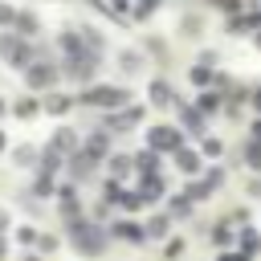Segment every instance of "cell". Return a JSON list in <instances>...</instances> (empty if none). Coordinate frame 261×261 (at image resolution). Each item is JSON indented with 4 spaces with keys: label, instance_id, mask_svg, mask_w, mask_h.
Here are the masks:
<instances>
[{
    "label": "cell",
    "instance_id": "cell-1",
    "mask_svg": "<svg viewBox=\"0 0 261 261\" xmlns=\"http://www.w3.org/2000/svg\"><path fill=\"white\" fill-rule=\"evenodd\" d=\"M65 241L73 245V253H77V257H90V261H98V257L106 253L110 224H102V220H90V216H82V220H69V224H65Z\"/></svg>",
    "mask_w": 261,
    "mask_h": 261
},
{
    "label": "cell",
    "instance_id": "cell-2",
    "mask_svg": "<svg viewBox=\"0 0 261 261\" xmlns=\"http://www.w3.org/2000/svg\"><path fill=\"white\" fill-rule=\"evenodd\" d=\"M77 106H90V110H118V106H130V90L126 86H82L77 90Z\"/></svg>",
    "mask_w": 261,
    "mask_h": 261
},
{
    "label": "cell",
    "instance_id": "cell-3",
    "mask_svg": "<svg viewBox=\"0 0 261 261\" xmlns=\"http://www.w3.org/2000/svg\"><path fill=\"white\" fill-rule=\"evenodd\" d=\"M0 61L24 73V69L37 61V45H33V41H24L20 33H12V29H0Z\"/></svg>",
    "mask_w": 261,
    "mask_h": 261
},
{
    "label": "cell",
    "instance_id": "cell-4",
    "mask_svg": "<svg viewBox=\"0 0 261 261\" xmlns=\"http://www.w3.org/2000/svg\"><path fill=\"white\" fill-rule=\"evenodd\" d=\"M57 82H61V57H37L24 69V86L33 94H49V90H57Z\"/></svg>",
    "mask_w": 261,
    "mask_h": 261
},
{
    "label": "cell",
    "instance_id": "cell-5",
    "mask_svg": "<svg viewBox=\"0 0 261 261\" xmlns=\"http://www.w3.org/2000/svg\"><path fill=\"white\" fill-rule=\"evenodd\" d=\"M98 69H102V53H94V49H82L77 57H65L61 61V77L65 82H77V86H90L98 77Z\"/></svg>",
    "mask_w": 261,
    "mask_h": 261
},
{
    "label": "cell",
    "instance_id": "cell-6",
    "mask_svg": "<svg viewBox=\"0 0 261 261\" xmlns=\"http://www.w3.org/2000/svg\"><path fill=\"white\" fill-rule=\"evenodd\" d=\"M147 147L159 151V155L179 151V147H184V130H179V126H167V122H155V126H147Z\"/></svg>",
    "mask_w": 261,
    "mask_h": 261
},
{
    "label": "cell",
    "instance_id": "cell-7",
    "mask_svg": "<svg viewBox=\"0 0 261 261\" xmlns=\"http://www.w3.org/2000/svg\"><path fill=\"white\" fill-rule=\"evenodd\" d=\"M139 122H143V106H118V110H110V114L102 118V126H106L110 135H130Z\"/></svg>",
    "mask_w": 261,
    "mask_h": 261
},
{
    "label": "cell",
    "instance_id": "cell-8",
    "mask_svg": "<svg viewBox=\"0 0 261 261\" xmlns=\"http://www.w3.org/2000/svg\"><path fill=\"white\" fill-rule=\"evenodd\" d=\"M98 163H102V159H94L86 147L73 151V155H65V171H69V179H77V184H86V179L98 171Z\"/></svg>",
    "mask_w": 261,
    "mask_h": 261
},
{
    "label": "cell",
    "instance_id": "cell-9",
    "mask_svg": "<svg viewBox=\"0 0 261 261\" xmlns=\"http://www.w3.org/2000/svg\"><path fill=\"white\" fill-rule=\"evenodd\" d=\"M175 114H179V130H184V135L204 139V122H208V114H200V110H196V102H179V106H175Z\"/></svg>",
    "mask_w": 261,
    "mask_h": 261
},
{
    "label": "cell",
    "instance_id": "cell-10",
    "mask_svg": "<svg viewBox=\"0 0 261 261\" xmlns=\"http://www.w3.org/2000/svg\"><path fill=\"white\" fill-rule=\"evenodd\" d=\"M82 147H86L94 159H102V163H106V159H110V147H114V135H110L106 126H94L90 135H82Z\"/></svg>",
    "mask_w": 261,
    "mask_h": 261
},
{
    "label": "cell",
    "instance_id": "cell-11",
    "mask_svg": "<svg viewBox=\"0 0 261 261\" xmlns=\"http://www.w3.org/2000/svg\"><path fill=\"white\" fill-rule=\"evenodd\" d=\"M110 237H118V241H126V245H147V228H143L139 220H130V216L114 220V224H110Z\"/></svg>",
    "mask_w": 261,
    "mask_h": 261
},
{
    "label": "cell",
    "instance_id": "cell-12",
    "mask_svg": "<svg viewBox=\"0 0 261 261\" xmlns=\"http://www.w3.org/2000/svg\"><path fill=\"white\" fill-rule=\"evenodd\" d=\"M12 33H20L24 41H37L45 29H41V16L33 8H16V20H12Z\"/></svg>",
    "mask_w": 261,
    "mask_h": 261
},
{
    "label": "cell",
    "instance_id": "cell-13",
    "mask_svg": "<svg viewBox=\"0 0 261 261\" xmlns=\"http://www.w3.org/2000/svg\"><path fill=\"white\" fill-rule=\"evenodd\" d=\"M41 102H45V110H49L53 118H65V114L77 106V94H69V90H49Z\"/></svg>",
    "mask_w": 261,
    "mask_h": 261
},
{
    "label": "cell",
    "instance_id": "cell-14",
    "mask_svg": "<svg viewBox=\"0 0 261 261\" xmlns=\"http://www.w3.org/2000/svg\"><path fill=\"white\" fill-rule=\"evenodd\" d=\"M171 159H175L179 175H188V179H192V175H200V167H204V155H200V151H192L188 143H184L179 151H171Z\"/></svg>",
    "mask_w": 261,
    "mask_h": 261
},
{
    "label": "cell",
    "instance_id": "cell-15",
    "mask_svg": "<svg viewBox=\"0 0 261 261\" xmlns=\"http://www.w3.org/2000/svg\"><path fill=\"white\" fill-rule=\"evenodd\" d=\"M49 147L61 151V155H73V151H82V135H77L73 126H57L53 139H49Z\"/></svg>",
    "mask_w": 261,
    "mask_h": 261
},
{
    "label": "cell",
    "instance_id": "cell-16",
    "mask_svg": "<svg viewBox=\"0 0 261 261\" xmlns=\"http://www.w3.org/2000/svg\"><path fill=\"white\" fill-rule=\"evenodd\" d=\"M147 204H159L163 196H167V184H163V175H139V188H135Z\"/></svg>",
    "mask_w": 261,
    "mask_h": 261
},
{
    "label": "cell",
    "instance_id": "cell-17",
    "mask_svg": "<svg viewBox=\"0 0 261 261\" xmlns=\"http://www.w3.org/2000/svg\"><path fill=\"white\" fill-rule=\"evenodd\" d=\"M130 163H135V171H139V175H159L163 155H159V151H151V147H143V151H135V155H130Z\"/></svg>",
    "mask_w": 261,
    "mask_h": 261
},
{
    "label": "cell",
    "instance_id": "cell-18",
    "mask_svg": "<svg viewBox=\"0 0 261 261\" xmlns=\"http://www.w3.org/2000/svg\"><path fill=\"white\" fill-rule=\"evenodd\" d=\"M147 102H151V106H171L175 94H171V86H167L163 77H151V82H147Z\"/></svg>",
    "mask_w": 261,
    "mask_h": 261
},
{
    "label": "cell",
    "instance_id": "cell-19",
    "mask_svg": "<svg viewBox=\"0 0 261 261\" xmlns=\"http://www.w3.org/2000/svg\"><path fill=\"white\" fill-rule=\"evenodd\" d=\"M8 110H12L16 118H37V114L45 110V102H41V98H33V94H20L16 102H8Z\"/></svg>",
    "mask_w": 261,
    "mask_h": 261
},
{
    "label": "cell",
    "instance_id": "cell-20",
    "mask_svg": "<svg viewBox=\"0 0 261 261\" xmlns=\"http://www.w3.org/2000/svg\"><path fill=\"white\" fill-rule=\"evenodd\" d=\"M65 167V155L61 151H53V147H45L41 151V159H37V175H53L57 179V171Z\"/></svg>",
    "mask_w": 261,
    "mask_h": 261
},
{
    "label": "cell",
    "instance_id": "cell-21",
    "mask_svg": "<svg viewBox=\"0 0 261 261\" xmlns=\"http://www.w3.org/2000/svg\"><path fill=\"white\" fill-rule=\"evenodd\" d=\"M212 245L224 253V249H237V228H232V220H220V224H212Z\"/></svg>",
    "mask_w": 261,
    "mask_h": 261
},
{
    "label": "cell",
    "instance_id": "cell-22",
    "mask_svg": "<svg viewBox=\"0 0 261 261\" xmlns=\"http://www.w3.org/2000/svg\"><path fill=\"white\" fill-rule=\"evenodd\" d=\"M175 33H179L184 41H200V37H204V20H200L196 12H184L179 24H175Z\"/></svg>",
    "mask_w": 261,
    "mask_h": 261
},
{
    "label": "cell",
    "instance_id": "cell-23",
    "mask_svg": "<svg viewBox=\"0 0 261 261\" xmlns=\"http://www.w3.org/2000/svg\"><path fill=\"white\" fill-rule=\"evenodd\" d=\"M220 106H224V94H220V90L208 86V90L196 94V110H200V114H220Z\"/></svg>",
    "mask_w": 261,
    "mask_h": 261
},
{
    "label": "cell",
    "instance_id": "cell-24",
    "mask_svg": "<svg viewBox=\"0 0 261 261\" xmlns=\"http://www.w3.org/2000/svg\"><path fill=\"white\" fill-rule=\"evenodd\" d=\"M143 65H147V57H143L139 49H122V53H118V69H122L126 77H135Z\"/></svg>",
    "mask_w": 261,
    "mask_h": 261
},
{
    "label": "cell",
    "instance_id": "cell-25",
    "mask_svg": "<svg viewBox=\"0 0 261 261\" xmlns=\"http://www.w3.org/2000/svg\"><path fill=\"white\" fill-rule=\"evenodd\" d=\"M212 192H216V188H212L204 175H200V179L192 175V179H188V188H184V196H188L192 204H200V200H212Z\"/></svg>",
    "mask_w": 261,
    "mask_h": 261
},
{
    "label": "cell",
    "instance_id": "cell-26",
    "mask_svg": "<svg viewBox=\"0 0 261 261\" xmlns=\"http://www.w3.org/2000/svg\"><path fill=\"white\" fill-rule=\"evenodd\" d=\"M143 228H147V241H163V237L171 232V216H167V212H155Z\"/></svg>",
    "mask_w": 261,
    "mask_h": 261
},
{
    "label": "cell",
    "instance_id": "cell-27",
    "mask_svg": "<svg viewBox=\"0 0 261 261\" xmlns=\"http://www.w3.org/2000/svg\"><path fill=\"white\" fill-rule=\"evenodd\" d=\"M237 249H241V253H249V257H253V253L261 249V237H257V228H253V224L237 228Z\"/></svg>",
    "mask_w": 261,
    "mask_h": 261
},
{
    "label": "cell",
    "instance_id": "cell-28",
    "mask_svg": "<svg viewBox=\"0 0 261 261\" xmlns=\"http://www.w3.org/2000/svg\"><path fill=\"white\" fill-rule=\"evenodd\" d=\"M241 159H245L249 171L261 175V143H257V139H245V143H241Z\"/></svg>",
    "mask_w": 261,
    "mask_h": 261
},
{
    "label": "cell",
    "instance_id": "cell-29",
    "mask_svg": "<svg viewBox=\"0 0 261 261\" xmlns=\"http://www.w3.org/2000/svg\"><path fill=\"white\" fill-rule=\"evenodd\" d=\"M106 167H110V179H118V184H122V179H126V175L135 171L130 155H110V159H106Z\"/></svg>",
    "mask_w": 261,
    "mask_h": 261
},
{
    "label": "cell",
    "instance_id": "cell-30",
    "mask_svg": "<svg viewBox=\"0 0 261 261\" xmlns=\"http://www.w3.org/2000/svg\"><path fill=\"white\" fill-rule=\"evenodd\" d=\"M77 33H82V45H86V49H94V53H106V37H102L94 24H82Z\"/></svg>",
    "mask_w": 261,
    "mask_h": 261
},
{
    "label": "cell",
    "instance_id": "cell-31",
    "mask_svg": "<svg viewBox=\"0 0 261 261\" xmlns=\"http://www.w3.org/2000/svg\"><path fill=\"white\" fill-rule=\"evenodd\" d=\"M167 216H171V220H188V216H192V200H188L184 192L171 196V200H167Z\"/></svg>",
    "mask_w": 261,
    "mask_h": 261
},
{
    "label": "cell",
    "instance_id": "cell-32",
    "mask_svg": "<svg viewBox=\"0 0 261 261\" xmlns=\"http://www.w3.org/2000/svg\"><path fill=\"white\" fill-rule=\"evenodd\" d=\"M37 159H41V151L29 147V143H20V147L12 151V163H16V167H37Z\"/></svg>",
    "mask_w": 261,
    "mask_h": 261
},
{
    "label": "cell",
    "instance_id": "cell-33",
    "mask_svg": "<svg viewBox=\"0 0 261 261\" xmlns=\"http://www.w3.org/2000/svg\"><path fill=\"white\" fill-rule=\"evenodd\" d=\"M29 192H33L37 200H49V196H57V179H53V175H37Z\"/></svg>",
    "mask_w": 261,
    "mask_h": 261
},
{
    "label": "cell",
    "instance_id": "cell-34",
    "mask_svg": "<svg viewBox=\"0 0 261 261\" xmlns=\"http://www.w3.org/2000/svg\"><path fill=\"white\" fill-rule=\"evenodd\" d=\"M224 29H228V37H245V33H253V24H249V16H245V12L224 16Z\"/></svg>",
    "mask_w": 261,
    "mask_h": 261
},
{
    "label": "cell",
    "instance_id": "cell-35",
    "mask_svg": "<svg viewBox=\"0 0 261 261\" xmlns=\"http://www.w3.org/2000/svg\"><path fill=\"white\" fill-rule=\"evenodd\" d=\"M188 77H192V86H200V90H208V86H212V77H216V69H212V65H200V61H196Z\"/></svg>",
    "mask_w": 261,
    "mask_h": 261
},
{
    "label": "cell",
    "instance_id": "cell-36",
    "mask_svg": "<svg viewBox=\"0 0 261 261\" xmlns=\"http://www.w3.org/2000/svg\"><path fill=\"white\" fill-rule=\"evenodd\" d=\"M159 4H163V0H135L130 20H147V16H155V12H159Z\"/></svg>",
    "mask_w": 261,
    "mask_h": 261
},
{
    "label": "cell",
    "instance_id": "cell-37",
    "mask_svg": "<svg viewBox=\"0 0 261 261\" xmlns=\"http://www.w3.org/2000/svg\"><path fill=\"white\" fill-rule=\"evenodd\" d=\"M208 8H216V12H224V16H237V12H245V4L249 0H204Z\"/></svg>",
    "mask_w": 261,
    "mask_h": 261
},
{
    "label": "cell",
    "instance_id": "cell-38",
    "mask_svg": "<svg viewBox=\"0 0 261 261\" xmlns=\"http://www.w3.org/2000/svg\"><path fill=\"white\" fill-rule=\"evenodd\" d=\"M122 196H126V188H122V184H118V179H110V184H106V188H102V200H106V204H110V208H118V204H122Z\"/></svg>",
    "mask_w": 261,
    "mask_h": 261
},
{
    "label": "cell",
    "instance_id": "cell-39",
    "mask_svg": "<svg viewBox=\"0 0 261 261\" xmlns=\"http://www.w3.org/2000/svg\"><path fill=\"white\" fill-rule=\"evenodd\" d=\"M220 151H224V143H220V139H212V135H204V139H200V155H204V159H220Z\"/></svg>",
    "mask_w": 261,
    "mask_h": 261
},
{
    "label": "cell",
    "instance_id": "cell-40",
    "mask_svg": "<svg viewBox=\"0 0 261 261\" xmlns=\"http://www.w3.org/2000/svg\"><path fill=\"white\" fill-rule=\"evenodd\" d=\"M118 208H122V212H143V208H147V200H143L139 192H130V188H126V196H122V204H118Z\"/></svg>",
    "mask_w": 261,
    "mask_h": 261
},
{
    "label": "cell",
    "instance_id": "cell-41",
    "mask_svg": "<svg viewBox=\"0 0 261 261\" xmlns=\"http://www.w3.org/2000/svg\"><path fill=\"white\" fill-rule=\"evenodd\" d=\"M184 249H188V245H184V237H167L163 257H167V261H175V257H184Z\"/></svg>",
    "mask_w": 261,
    "mask_h": 261
},
{
    "label": "cell",
    "instance_id": "cell-42",
    "mask_svg": "<svg viewBox=\"0 0 261 261\" xmlns=\"http://www.w3.org/2000/svg\"><path fill=\"white\" fill-rule=\"evenodd\" d=\"M37 249H41V253H57V249H61V237H53V232H41V237H37Z\"/></svg>",
    "mask_w": 261,
    "mask_h": 261
},
{
    "label": "cell",
    "instance_id": "cell-43",
    "mask_svg": "<svg viewBox=\"0 0 261 261\" xmlns=\"http://www.w3.org/2000/svg\"><path fill=\"white\" fill-rule=\"evenodd\" d=\"M37 237H41L37 224H20V228H16V241H20V245H37Z\"/></svg>",
    "mask_w": 261,
    "mask_h": 261
},
{
    "label": "cell",
    "instance_id": "cell-44",
    "mask_svg": "<svg viewBox=\"0 0 261 261\" xmlns=\"http://www.w3.org/2000/svg\"><path fill=\"white\" fill-rule=\"evenodd\" d=\"M12 20H16V8L8 0H0V29H12Z\"/></svg>",
    "mask_w": 261,
    "mask_h": 261
},
{
    "label": "cell",
    "instance_id": "cell-45",
    "mask_svg": "<svg viewBox=\"0 0 261 261\" xmlns=\"http://www.w3.org/2000/svg\"><path fill=\"white\" fill-rule=\"evenodd\" d=\"M130 8H135V0H110V16L118 12V16L126 20V16H130Z\"/></svg>",
    "mask_w": 261,
    "mask_h": 261
},
{
    "label": "cell",
    "instance_id": "cell-46",
    "mask_svg": "<svg viewBox=\"0 0 261 261\" xmlns=\"http://www.w3.org/2000/svg\"><path fill=\"white\" fill-rule=\"evenodd\" d=\"M204 179H208L212 188H220V184H224V167H216V163H212V167L204 171Z\"/></svg>",
    "mask_w": 261,
    "mask_h": 261
},
{
    "label": "cell",
    "instance_id": "cell-47",
    "mask_svg": "<svg viewBox=\"0 0 261 261\" xmlns=\"http://www.w3.org/2000/svg\"><path fill=\"white\" fill-rule=\"evenodd\" d=\"M220 261H253V257H249V253H241V249H224V253H220Z\"/></svg>",
    "mask_w": 261,
    "mask_h": 261
},
{
    "label": "cell",
    "instance_id": "cell-48",
    "mask_svg": "<svg viewBox=\"0 0 261 261\" xmlns=\"http://www.w3.org/2000/svg\"><path fill=\"white\" fill-rule=\"evenodd\" d=\"M86 8H94V12H110V0H82Z\"/></svg>",
    "mask_w": 261,
    "mask_h": 261
},
{
    "label": "cell",
    "instance_id": "cell-49",
    "mask_svg": "<svg viewBox=\"0 0 261 261\" xmlns=\"http://www.w3.org/2000/svg\"><path fill=\"white\" fill-rule=\"evenodd\" d=\"M249 106L261 114V86H253V90H249Z\"/></svg>",
    "mask_w": 261,
    "mask_h": 261
},
{
    "label": "cell",
    "instance_id": "cell-50",
    "mask_svg": "<svg viewBox=\"0 0 261 261\" xmlns=\"http://www.w3.org/2000/svg\"><path fill=\"white\" fill-rule=\"evenodd\" d=\"M249 139H257V143H261V114L249 122Z\"/></svg>",
    "mask_w": 261,
    "mask_h": 261
},
{
    "label": "cell",
    "instance_id": "cell-51",
    "mask_svg": "<svg viewBox=\"0 0 261 261\" xmlns=\"http://www.w3.org/2000/svg\"><path fill=\"white\" fill-rule=\"evenodd\" d=\"M12 228V216H8V208H0V232H8Z\"/></svg>",
    "mask_w": 261,
    "mask_h": 261
},
{
    "label": "cell",
    "instance_id": "cell-52",
    "mask_svg": "<svg viewBox=\"0 0 261 261\" xmlns=\"http://www.w3.org/2000/svg\"><path fill=\"white\" fill-rule=\"evenodd\" d=\"M8 257V241H4V232H0V261Z\"/></svg>",
    "mask_w": 261,
    "mask_h": 261
},
{
    "label": "cell",
    "instance_id": "cell-53",
    "mask_svg": "<svg viewBox=\"0 0 261 261\" xmlns=\"http://www.w3.org/2000/svg\"><path fill=\"white\" fill-rule=\"evenodd\" d=\"M253 45H257V49H261V29H257V33H253Z\"/></svg>",
    "mask_w": 261,
    "mask_h": 261
},
{
    "label": "cell",
    "instance_id": "cell-54",
    "mask_svg": "<svg viewBox=\"0 0 261 261\" xmlns=\"http://www.w3.org/2000/svg\"><path fill=\"white\" fill-rule=\"evenodd\" d=\"M4 114H8V102H4V98H0V118H4Z\"/></svg>",
    "mask_w": 261,
    "mask_h": 261
},
{
    "label": "cell",
    "instance_id": "cell-55",
    "mask_svg": "<svg viewBox=\"0 0 261 261\" xmlns=\"http://www.w3.org/2000/svg\"><path fill=\"white\" fill-rule=\"evenodd\" d=\"M20 261H41V257H37V253H29V257H20Z\"/></svg>",
    "mask_w": 261,
    "mask_h": 261
},
{
    "label": "cell",
    "instance_id": "cell-56",
    "mask_svg": "<svg viewBox=\"0 0 261 261\" xmlns=\"http://www.w3.org/2000/svg\"><path fill=\"white\" fill-rule=\"evenodd\" d=\"M4 147H8V139H4V130H0V151H4Z\"/></svg>",
    "mask_w": 261,
    "mask_h": 261
},
{
    "label": "cell",
    "instance_id": "cell-57",
    "mask_svg": "<svg viewBox=\"0 0 261 261\" xmlns=\"http://www.w3.org/2000/svg\"><path fill=\"white\" fill-rule=\"evenodd\" d=\"M257 8H261V0H257Z\"/></svg>",
    "mask_w": 261,
    "mask_h": 261
},
{
    "label": "cell",
    "instance_id": "cell-58",
    "mask_svg": "<svg viewBox=\"0 0 261 261\" xmlns=\"http://www.w3.org/2000/svg\"><path fill=\"white\" fill-rule=\"evenodd\" d=\"M257 253H261V249H257Z\"/></svg>",
    "mask_w": 261,
    "mask_h": 261
}]
</instances>
